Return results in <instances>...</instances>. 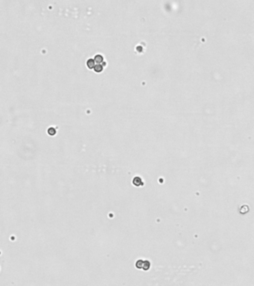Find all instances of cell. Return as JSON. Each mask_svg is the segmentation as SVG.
<instances>
[{
  "label": "cell",
  "instance_id": "1",
  "mask_svg": "<svg viewBox=\"0 0 254 286\" xmlns=\"http://www.w3.org/2000/svg\"><path fill=\"white\" fill-rule=\"evenodd\" d=\"M136 268L137 269H139V270H149L150 267H151V264H150V262L147 261V260H142V259H139L136 262Z\"/></svg>",
  "mask_w": 254,
  "mask_h": 286
},
{
  "label": "cell",
  "instance_id": "3",
  "mask_svg": "<svg viewBox=\"0 0 254 286\" xmlns=\"http://www.w3.org/2000/svg\"><path fill=\"white\" fill-rule=\"evenodd\" d=\"M87 67H88L90 69H94L95 66V60H94V59H92V58L88 59L87 61Z\"/></svg>",
  "mask_w": 254,
  "mask_h": 286
},
{
  "label": "cell",
  "instance_id": "4",
  "mask_svg": "<svg viewBox=\"0 0 254 286\" xmlns=\"http://www.w3.org/2000/svg\"><path fill=\"white\" fill-rule=\"evenodd\" d=\"M94 60H95V61L96 62V63H98V64H100L101 63L102 64L103 62H104V57L101 55V54H96L95 56V58H94Z\"/></svg>",
  "mask_w": 254,
  "mask_h": 286
},
{
  "label": "cell",
  "instance_id": "5",
  "mask_svg": "<svg viewBox=\"0 0 254 286\" xmlns=\"http://www.w3.org/2000/svg\"><path fill=\"white\" fill-rule=\"evenodd\" d=\"M94 70H95V72H98V73H99V72H101L102 71H103V65L102 64H97V65H95V68H94Z\"/></svg>",
  "mask_w": 254,
  "mask_h": 286
},
{
  "label": "cell",
  "instance_id": "2",
  "mask_svg": "<svg viewBox=\"0 0 254 286\" xmlns=\"http://www.w3.org/2000/svg\"><path fill=\"white\" fill-rule=\"evenodd\" d=\"M132 183L135 186H142L144 185V182L143 181L142 178H140L139 177H135L133 179Z\"/></svg>",
  "mask_w": 254,
  "mask_h": 286
},
{
  "label": "cell",
  "instance_id": "6",
  "mask_svg": "<svg viewBox=\"0 0 254 286\" xmlns=\"http://www.w3.org/2000/svg\"><path fill=\"white\" fill-rule=\"evenodd\" d=\"M47 132L50 136H54V135H55V133H56V130H55L54 127H51L48 129Z\"/></svg>",
  "mask_w": 254,
  "mask_h": 286
}]
</instances>
